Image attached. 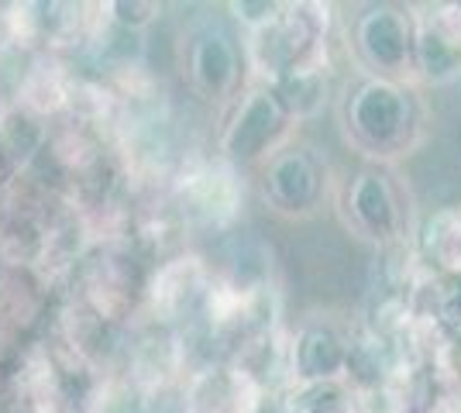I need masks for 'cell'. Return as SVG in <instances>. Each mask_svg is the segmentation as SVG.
I'll list each match as a JSON object with an SVG mask.
<instances>
[{"instance_id": "1", "label": "cell", "mask_w": 461, "mask_h": 413, "mask_svg": "<svg viewBox=\"0 0 461 413\" xmlns=\"http://www.w3.org/2000/svg\"><path fill=\"white\" fill-rule=\"evenodd\" d=\"M334 114L345 145L366 166H396L420 148L427 135V114L413 83L351 73L334 100Z\"/></svg>"}, {"instance_id": "2", "label": "cell", "mask_w": 461, "mask_h": 413, "mask_svg": "<svg viewBox=\"0 0 461 413\" xmlns=\"http://www.w3.org/2000/svg\"><path fill=\"white\" fill-rule=\"evenodd\" d=\"M330 4H279L276 18L245 31V66L255 83L276 86L300 66L330 59Z\"/></svg>"}, {"instance_id": "3", "label": "cell", "mask_w": 461, "mask_h": 413, "mask_svg": "<svg viewBox=\"0 0 461 413\" xmlns=\"http://www.w3.org/2000/svg\"><path fill=\"white\" fill-rule=\"evenodd\" d=\"M334 211L345 231L375 248L410 241V197L393 166H362L334 186Z\"/></svg>"}, {"instance_id": "4", "label": "cell", "mask_w": 461, "mask_h": 413, "mask_svg": "<svg viewBox=\"0 0 461 413\" xmlns=\"http://www.w3.org/2000/svg\"><path fill=\"white\" fill-rule=\"evenodd\" d=\"M300 121L293 118L286 100L276 86L251 83L245 94L230 103V114L217 138V156L230 162L234 169H262L276 152H283L289 141H296Z\"/></svg>"}, {"instance_id": "5", "label": "cell", "mask_w": 461, "mask_h": 413, "mask_svg": "<svg viewBox=\"0 0 461 413\" xmlns=\"http://www.w3.org/2000/svg\"><path fill=\"white\" fill-rule=\"evenodd\" d=\"M334 179L327 158L300 141H289L283 152L258 169V193L266 211L283 220H307L334 200Z\"/></svg>"}, {"instance_id": "6", "label": "cell", "mask_w": 461, "mask_h": 413, "mask_svg": "<svg viewBox=\"0 0 461 413\" xmlns=\"http://www.w3.org/2000/svg\"><path fill=\"white\" fill-rule=\"evenodd\" d=\"M413 7L400 4H372L351 21L348 52L358 73L417 83L413 76Z\"/></svg>"}, {"instance_id": "7", "label": "cell", "mask_w": 461, "mask_h": 413, "mask_svg": "<svg viewBox=\"0 0 461 413\" xmlns=\"http://www.w3.org/2000/svg\"><path fill=\"white\" fill-rule=\"evenodd\" d=\"M179 69L193 97L207 103H234L245 79V45L221 21H196L179 41Z\"/></svg>"}, {"instance_id": "8", "label": "cell", "mask_w": 461, "mask_h": 413, "mask_svg": "<svg viewBox=\"0 0 461 413\" xmlns=\"http://www.w3.org/2000/svg\"><path fill=\"white\" fill-rule=\"evenodd\" d=\"M213 265L196 252H179L158 262L145 283V307L158 328H176L190 317H200L211 290Z\"/></svg>"}, {"instance_id": "9", "label": "cell", "mask_w": 461, "mask_h": 413, "mask_svg": "<svg viewBox=\"0 0 461 413\" xmlns=\"http://www.w3.org/2000/svg\"><path fill=\"white\" fill-rule=\"evenodd\" d=\"M176 203L186 220L203 228H228L245 203L241 169L224 158H203L176 179Z\"/></svg>"}, {"instance_id": "10", "label": "cell", "mask_w": 461, "mask_h": 413, "mask_svg": "<svg viewBox=\"0 0 461 413\" xmlns=\"http://www.w3.org/2000/svg\"><path fill=\"white\" fill-rule=\"evenodd\" d=\"M351 335L334 320H303L286 345V386H327L348 382Z\"/></svg>"}, {"instance_id": "11", "label": "cell", "mask_w": 461, "mask_h": 413, "mask_svg": "<svg viewBox=\"0 0 461 413\" xmlns=\"http://www.w3.org/2000/svg\"><path fill=\"white\" fill-rule=\"evenodd\" d=\"M79 303L104 324H121L135 310L138 279L131 258L117 248H96L94 256L79 258Z\"/></svg>"}, {"instance_id": "12", "label": "cell", "mask_w": 461, "mask_h": 413, "mask_svg": "<svg viewBox=\"0 0 461 413\" xmlns=\"http://www.w3.org/2000/svg\"><path fill=\"white\" fill-rule=\"evenodd\" d=\"M266 386L241 365L211 362L186 382L183 413H255L266 400Z\"/></svg>"}, {"instance_id": "13", "label": "cell", "mask_w": 461, "mask_h": 413, "mask_svg": "<svg viewBox=\"0 0 461 413\" xmlns=\"http://www.w3.org/2000/svg\"><path fill=\"white\" fill-rule=\"evenodd\" d=\"M413 76L427 86H447L461 83V45L434 31L423 14L413 7Z\"/></svg>"}, {"instance_id": "14", "label": "cell", "mask_w": 461, "mask_h": 413, "mask_svg": "<svg viewBox=\"0 0 461 413\" xmlns=\"http://www.w3.org/2000/svg\"><path fill=\"white\" fill-rule=\"evenodd\" d=\"M420 248L444 275H461V211H438L427 217Z\"/></svg>"}, {"instance_id": "15", "label": "cell", "mask_w": 461, "mask_h": 413, "mask_svg": "<svg viewBox=\"0 0 461 413\" xmlns=\"http://www.w3.org/2000/svg\"><path fill=\"white\" fill-rule=\"evenodd\" d=\"M86 413H152V407H149V400L141 393H135L131 386H107V390L90 403Z\"/></svg>"}, {"instance_id": "16", "label": "cell", "mask_w": 461, "mask_h": 413, "mask_svg": "<svg viewBox=\"0 0 461 413\" xmlns=\"http://www.w3.org/2000/svg\"><path fill=\"white\" fill-rule=\"evenodd\" d=\"M111 14L107 18L117 21L121 28H131V31H141L145 24H152L158 14H162V4H104Z\"/></svg>"}, {"instance_id": "17", "label": "cell", "mask_w": 461, "mask_h": 413, "mask_svg": "<svg viewBox=\"0 0 461 413\" xmlns=\"http://www.w3.org/2000/svg\"><path fill=\"white\" fill-rule=\"evenodd\" d=\"M228 11H234V18L245 24V31L266 24L269 18H276L279 4H269V0H258V4H228Z\"/></svg>"}, {"instance_id": "18", "label": "cell", "mask_w": 461, "mask_h": 413, "mask_svg": "<svg viewBox=\"0 0 461 413\" xmlns=\"http://www.w3.org/2000/svg\"><path fill=\"white\" fill-rule=\"evenodd\" d=\"M255 413H286V396L266 393V400H262V407H258Z\"/></svg>"}]
</instances>
